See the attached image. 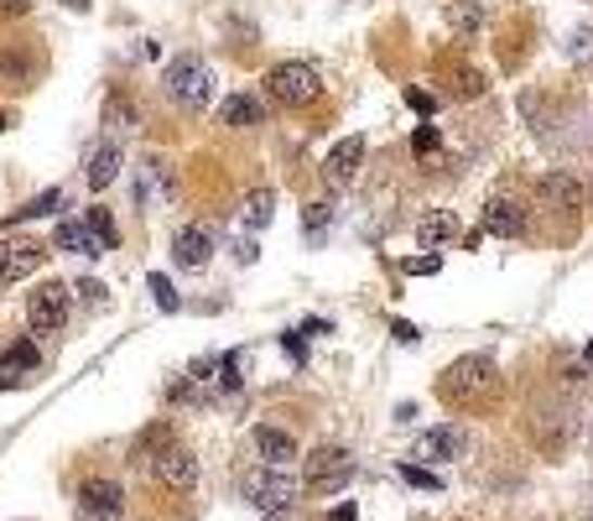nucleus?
<instances>
[{"mask_svg": "<svg viewBox=\"0 0 593 521\" xmlns=\"http://www.w3.org/2000/svg\"><path fill=\"white\" fill-rule=\"evenodd\" d=\"M5 126H11V115H5V110H0V130H5Z\"/></svg>", "mask_w": 593, "mask_h": 521, "instance_id": "38", "label": "nucleus"}, {"mask_svg": "<svg viewBox=\"0 0 593 521\" xmlns=\"http://www.w3.org/2000/svg\"><path fill=\"white\" fill-rule=\"evenodd\" d=\"M68 5H74V11H89V0H68Z\"/></svg>", "mask_w": 593, "mask_h": 521, "instance_id": "37", "label": "nucleus"}, {"mask_svg": "<svg viewBox=\"0 0 593 521\" xmlns=\"http://www.w3.org/2000/svg\"><path fill=\"white\" fill-rule=\"evenodd\" d=\"M208 256H214V240H208V230H198V225H182V230L172 234V260H178L182 271H204Z\"/></svg>", "mask_w": 593, "mask_h": 521, "instance_id": "14", "label": "nucleus"}, {"mask_svg": "<svg viewBox=\"0 0 593 521\" xmlns=\"http://www.w3.org/2000/svg\"><path fill=\"white\" fill-rule=\"evenodd\" d=\"M52 240H57L63 251H74V256H100V251H104L83 219H57V234H52Z\"/></svg>", "mask_w": 593, "mask_h": 521, "instance_id": "18", "label": "nucleus"}, {"mask_svg": "<svg viewBox=\"0 0 593 521\" xmlns=\"http://www.w3.org/2000/svg\"><path fill=\"white\" fill-rule=\"evenodd\" d=\"M219 120H224V126L250 130V126H260V104L250 100V94H230V100L219 104Z\"/></svg>", "mask_w": 593, "mask_h": 521, "instance_id": "20", "label": "nucleus"}, {"mask_svg": "<svg viewBox=\"0 0 593 521\" xmlns=\"http://www.w3.org/2000/svg\"><path fill=\"white\" fill-rule=\"evenodd\" d=\"M349 480H354V454L344 443H318L308 454V491L338 495Z\"/></svg>", "mask_w": 593, "mask_h": 521, "instance_id": "4", "label": "nucleus"}, {"mask_svg": "<svg viewBox=\"0 0 593 521\" xmlns=\"http://www.w3.org/2000/svg\"><path fill=\"white\" fill-rule=\"evenodd\" d=\"M360 162H364V136H344L334 152L323 156V178H328V188H349L354 173H360Z\"/></svg>", "mask_w": 593, "mask_h": 521, "instance_id": "9", "label": "nucleus"}, {"mask_svg": "<svg viewBox=\"0 0 593 521\" xmlns=\"http://www.w3.org/2000/svg\"><path fill=\"white\" fill-rule=\"evenodd\" d=\"M479 230L485 234H500V240H516L526 230V208L516 199H490V204L479 208Z\"/></svg>", "mask_w": 593, "mask_h": 521, "instance_id": "13", "label": "nucleus"}, {"mask_svg": "<svg viewBox=\"0 0 593 521\" xmlns=\"http://www.w3.org/2000/svg\"><path fill=\"white\" fill-rule=\"evenodd\" d=\"M401 480L416 485V491H438V485H442L438 474H433V469H422V465H401Z\"/></svg>", "mask_w": 593, "mask_h": 521, "instance_id": "29", "label": "nucleus"}, {"mask_svg": "<svg viewBox=\"0 0 593 521\" xmlns=\"http://www.w3.org/2000/svg\"><path fill=\"white\" fill-rule=\"evenodd\" d=\"M250 439H256V454H260V465L266 469H286L292 459H297V439L282 433V428H271V422H260Z\"/></svg>", "mask_w": 593, "mask_h": 521, "instance_id": "15", "label": "nucleus"}, {"mask_svg": "<svg viewBox=\"0 0 593 521\" xmlns=\"http://www.w3.org/2000/svg\"><path fill=\"white\" fill-rule=\"evenodd\" d=\"M162 84H167V94H172L178 104H188V110L208 104V94H214V74H208V63L198 58V52L172 58V63H167V74H162Z\"/></svg>", "mask_w": 593, "mask_h": 521, "instance_id": "3", "label": "nucleus"}, {"mask_svg": "<svg viewBox=\"0 0 593 521\" xmlns=\"http://www.w3.org/2000/svg\"><path fill=\"white\" fill-rule=\"evenodd\" d=\"M438 391L448 396V402H464V407H474L479 396H490V391H494V365L485 360V355H464V360H453L448 370H442Z\"/></svg>", "mask_w": 593, "mask_h": 521, "instance_id": "2", "label": "nucleus"}, {"mask_svg": "<svg viewBox=\"0 0 593 521\" xmlns=\"http://www.w3.org/2000/svg\"><path fill=\"white\" fill-rule=\"evenodd\" d=\"M146 287H152V297H156V308H162V313H178L182 308V297L172 292V277L152 271V277H146Z\"/></svg>", "mask_w": 593, "mask_h": 521, "instance_id": "24", "label": "nucleus"}, {"mask_svg": "<svg viewBox=\"0 0 593 521\" xmlns=\"http://www.w3.org/2000/svg\"><path fill=\"white\" fill-rule=\"evenodd\" d=\"M318 89H323V74H318V63H302V58H292V63H276L271 74H266V94L286 110H302V104L318 100Z\"/></svg>", "mask_w": 593, "mask_h": 521, "instance_id": "1", "label": "nucleus"}, {"mask_svg": "<svg viewBox=\"0 0 593 521\" xmlns=\"http://www.w3.org/2000/svg\"><path fill=\"white\" fill-rule=\"evenodd\" d=\"M401 271L407 277H433V271H442V256H412V260H401Z\"/></svg>", "mask_w": 593, "mask_h": 521, "instance_id": "31", "label": "nucleus"}, {"mask_svg": "<svg viewBox=\"0 0 593 521\" xmlns=\"http://www.w3.org/2000/svg\"><path fill=\"white\" fill-rule=\"evenodd\" d=\"M453 234H459V219H453V214H427V219L416 225V240H422V251H433V245L453 240Z\"/></svg>", "mask_w": 593, "mask_h": 521, "instance_id": "21", "label": "nucleus"}, {"mask_svg": "<svg viewBox=\"0 0 593 521\" xmlns=\"http://www.w3.org/2000/svg\"><path fill=\"white\" fill-rule=\"evenodd\" d=\"M583 355H589V360H593V339H589V350H583Z\"/></svg>", "mask_w": 593, "mask_h": 521, "instance_id": "39", "label": "nucleus"}, {"mask_svg": "<svg viewBox=\"0 0 593 521\" xmlns=\"http://www.w3.org/2000/svg\"><path fill=\"white\" fill-rule=\"evenodd\" d=\"M0 11H11V16H26V11H31V0H0Z\"/></svg>", "mask_w": 593, "mask_h": 521, "instance_id": "35", "label": "nucleus"}, {"mask_svg": "<svg viewBox=\"0 0 593 521\" xmlns=\"http://www.w3.org/2000/svg\"><path fill=\"white\" fill-rule=\"evenodd\" d=\"M459 454H464V433L459 428H433V433H422V443H416V459H427V465L459 459Z\"/></svg>", "mask_w": 593, "mask_h": 521, "instance_id": "16", "label": "nucleus"}, {"mask_svg": "<svg viewBox=\"0 0 593 521\" xmlns=\"http://www.w3.org/2000/svg\"><path fill=\"white\" fill-rule=\"evenodd\" d=\"M26 323H31V334H57V329L68 323V287L63 282L37 287V292L26 297Z\"/></svg>", "mask_w": 593, "mask_h": 521, "instance_id": "6", "label": "nucleus"}, {"mask_svg": "<svg viewBox=\"0 0 593 521\" xmlns=\"http://www.w3.org/2000/svg\"><path fill=\"white\" fill-rule=\"evenodd\" d=\"M412 152H416V156H433V152H438V126H416Z\"/></svg>", "mask_w": 593, "mask_h": 521, "instance_id": "32", "label": "nucleus"}, {"mask_svg": "<svg viewBox=\"0 0 593 521\" xmlns=\"http://www.w3.org/2000/svg\"><path fill=\"white\" fill-rule=\"evenodd\" d=\"M152 474L167 485V491H193V485H198V459H193V448L167 443V448H156L152 454Z\"/></svg>", "mask_w": 593, "mask_h": 521, "instance_id": "7", "label": "nucleus"}, {"mask_svg": "<svg viewBox=\"0 0 593 521\" xmlns=\"http://www.w3.org/2000/svg\"><path fill=\"white\" fill-rule=\"evenodd\" d=\"M448 22H453L459 37H474L479 22H485V5H479V0H453V5H448Z\"/></svg>", "mask_w": 593, "mask_h": 521, "instance_id": "22", "label": "nucleus"}, {"mask_svg": "<svg viewBox=\"0 0 593 521\" xmlns=\"http://www.w3.org/2000/svg\"><path fill=\"white\" fill-rule=\"evenodd\" d=\"M89 230H94V240H100L104 251H115L120 245V230H115V214L109 208H89V219H83Z\"/></svg>", "mask_w": 593, "mask_h": 521, "instance_id": "23", "label": "nucleus"}, {"mask_svg": "<svg viewBox=\"0 0 593 521\" xmlns=\"http://www.w3.org/2000/svg\"><path fill=\"white\" fill-rule=\"evenodd\" d=\"M407 104H412L416 115H433V94H422V89H412V94H407Z\"/></svg>", "mask_w": 593, "mask_h": 521, "instance_id": "33", "label": "nucleus"}, {"mask_svg": "<svg viewBox=\"0 0 593 521\" xmlns=\"http://www.w3.org/2000/svg\"><path fill=\"white\" fill-rule=\"evenodd\" d=\"M328 219H334V204H308L302 208V230L308 234H323L328 230Z\"/></svg>", "mask_w": 593, "mask_h": 521, "instance_id": "27", "label": "nucleus"}, {"mask_svg": "<svg viewBox=\"0 0 593 521\" xmlns=\"http://www.w3.org/2000/svg\"><path fill=\"white\" fill-rule=\"evenodd\" d=\"M240 491H245V500L256 506V511H286L292 500H297V480L286 474V469H250L245 480H240Z\"/></svg>", "mask_w": 593, "mask_h": 521, "instance_id": "5", "label": "nucleus"}, {"mask_svg": "<svg viewBox=\"0 0 593 521\" xmlns=\"http://www.w3.org/2000/svg\"><path fill=\"white\" fill-rule=\"evenodd\" d=\"M83 178H89V188H109V182L120 178V147H115V141H100V147L89 152V162H83Z\"/></svg>", "mask_w": 593, "mask_h": 521, "instance_id": "17", "label": "nucleus"}, {"mask_svg": "<svg viewBox=\"0 0 593 521\" xmlns=\"http://www.w3.org/2000/svg\"><path fill=\"white\" fill-rule=\"evenodd\" d=\"M390 334L401 339V344H416V329H412V323H401V318H396V323H390Z\"/></svg>", "mask_w": 593, "mask_h": 521, "instance_id": "34", "label": "nucleus"}, {"mask_svg": "<svg viewBox=\"0 0 593 521\" xmlns=\"http://www.w3.org/2000/svg\"><path fill=\"white\" fill-rule=\"evenodd\" d=\"M136 199H141L146 208L172 204V167H167L162 156H146V162H141V178H136Z\"/></svg>", "mask_w": 593, "mask_h": 521, "instance_id": "12", "label": "nucleus"}, {"mask_svg": "<svg viewBox=\"0 0 593 521\" xmlns=\"http://www.w3.org/2000/svg\"><path fill=\"white\" fill-rule=\"evenodd\" d=\"M42 260H48V251H42L31 234H11V240H0V282H22V277H31Z\"/></svg>", "mask_w": 593, "mask_h": 521, "instance_id": "8", "label": "nucleus"}, {"mask_svg": "<svg viewBox=\"0 0 593 521\" xmlns=\"http://www.w3.org/2000/svg\"><path fill=\"white\" fill-rule=\"evenodd\" d=\"M104 126H136V104L126 94H109L104 100Z\"/></svg>", "mask_w": 593, "mask_h": 521, "instance_id": "25", "label": "nucleus"}, {"mask_svg": "<svg viewBox=\"0 0 593 521\" xmlns=\"http://www.w3.org/2000/svg\"><path fill=\"white\" fill-rule=\"evenodd\" d=\"M568 58L572 63H593V26H578V31H572Z\"/></svg>", "mask_w": 593, "mask_h": 521, "instance_id": "28", "label": "nucleus"}, {"mask_svg": "<svg viewBox=\"0 0 593 521\" xmlns=\"http://www.w3.org/2000/svg\"><path fill=\"white\" fill-rule=\"evenodd\" d=\"M546 199H557V204H578V182L572 178H546Z\"/></svg>", "mask_w": 593, "mask_h": 521, "instance_id": "30", "label": "nucleus"}, {"mask_svg": "<svg viewBox=\"0 0 593 521\" xmlns=\"http://www.w3.org/2000/svg\"><path fill=\"white\" fill-rule=\"evenodd\" d=\"M271 214H276V193H271V188H256V193H245V204H240V225H245V230H266Z\"/></svg>", "mask_w": 593, "mask_h": 521, "instance_id": "19", "label": "nucleus"}, {"mask_svg": "<svg viewBox=\"0 0 593 521\" xmlns=\"http://www.w3.org/2000/svg\"><path fill=\"white\" fill-rule=\"evenodd\" d=\"M57 204H63V188H48V193H37L31 204H22V214L26 219H42V214H52Z\"/></svg>", "mask_w": 593, "mask_h": 521, "instance_id": "26", "label": "nucleus"}, {"mask_svg": "<svg viewBox=\"0 0 593 521\" xmlns=\"http://www.w3.org/2000/svg\"><path fill=\"white\" fill-rule=\"evenodd\" d=\"M120 500H126V495H120L115 480H83V485H78V511H83V517L115 521L120 517Z\"/></svg>", "mask_w": 593, "mask_h": 521, "instance_id": "11", "label": "nucleus"}, {"mask_svg": "<svg viewBox=\"0 0 593 521\" xmlns=\"http://www.w3.org/2000/svg\"><path fill=\"white\" fill-rule=\"evenodd\" d=\"M37 365H42V355H37V344L31 339H16L5 355H0V391H16L26 386L31 376H37Z\"/></svg>", "mask_w": 593, "mask_h": 521, "instance_id": "10", "label": "nucleus"}, {"mask_svg": "<svg viewBox=\"0 0 593 521\" xmlns=\"http://www.w3.org/2000/svg\"><path fill=\"white\" fill-rule=\"evenodd\" d=\"M328 521H354V506H338V511H334Z\"/></svg>", "mask_w": 593, "mask_h": 521, "instance_id": "36", "label": "nucleus"}]
</instances>
